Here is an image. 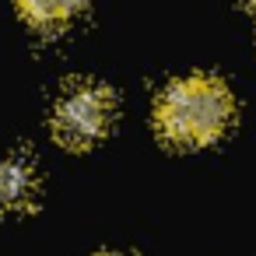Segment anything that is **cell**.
Masks as SVG:
<instances>
[{
  "instance_id": "cell-1",
  "label": "cell",
  "mask_w": 256,
  "mask_h": 256,
  "mask_svg": "<svg viewBox=\"0 0 256 256\" xmlns=\"http://www.w3.org/2000/svg\"><path fill=\"white\" fill-rule=\"evenodd\" d=\"M235 116V98L214 74H190L168 84L154 102V126L168 144L204 148L218 140Z\"/></svg>"
},
{
  "instance_id": "cell-2",
  "label": "cell",
  "mask_w": 256,
  "mask_h": 256,
  "mask_svg": "<svg viewBox=\"0 0 256 256\" xmlns=\"http://www.w3.org/2000/svg\"><path fill=\"white\" fill-rule=\"evenodd\" d=\"M116 120V98L102 84H74L53 109V134L67 148H92Z\"/></svg>"
},
{
  "instance_id": "cell-3",
  "label": "cell",
  "mask_w": 256,
  "mask_h": 256,
  "mask_svg": "<svg viewBox=\"0 0 256 256\" xmlns=\"http://www.w3.org/2000/svg\"><path fill=\"white\" fill-rule=\"evenodd\" d=\"M36 193H39V172H36L32 158H25V154L0 158V207L25 210L36 204Z\"/></svg>"
},
{
  "instance_id": "cell-4",
  "label": "cell",
  "mask_w": 256,
  "mask_h": 256,
  "mask_svg": "<svg viewBox=\"0 0 256 256\" xmlns=\"http://www.w3.org/2000/svg\"><path fill=\"white\" fill-rule=\"evenodd\" d=\"M81 4L84 0H18V11L39 28H56L67 25L81 11Z\"/></svg>"
},
{
  "instance_id": "cell-5",
  "label": "cell",
  "mask_w": 256,
  "mask_h": 256,
  "mask_svg": "<svg viewBox=\"0 0 256 256\" xmlns=\"http://www.w3.org/2000/svg\"><path fill=\"white\" fill-rule=\"evenodd\" d=\"M246 8H252V11H256V0H246Z\"/></svg>"
},
{
  "instance_id": "cell-6",
  "label": "cell",
  "mask_w": 256,
  "mask_h": 256,
  "mask_svg": "<svg viewBox=\"0 0 256 256\" xmlns=\"http://www.w3.org/2000/svg\"><path fill=\"white\" fill-rule=\"evenodd\" d=\"M98 256H120V252H98Z\"/></svg>"
}]
</instances>
